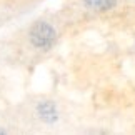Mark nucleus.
Wrapping results in <instances>:
<instances>
[{
    "label": "nucleus",
    "mask_w": 135,
    "mask_h": 135,
    "mask_svg": "<svg viewBox=\"0 0 135 135\" xmlns=\"http://www.w3.org/2000/svg\"><path fill=\"white\" fill-rule=\"evenodd\" d=\"M84 2L89 8H95V10H107L115 5V0H84Z\"/></svg>",
    "instance_id": "3"
},
{
    "label": "nucleus",
    "mask_w": 135,
    "mask_h": 135,
    "mask_svg": "<svg viewBox=\"0 0 135 135\" xmlns=\"http://www.w3.org/2000/svg\"><path fill=\"white\" fill-rule=\"evenodd\" d=\"M38 113L42 115V118H44L45 122H54L55 118H57V110H55V107L52 105L50 102L40 103V107H38Z\"/></svg>",
    "instance_id": "2"
},
{
    "label": "nucleus",
    "mask_w": 135,
    "mask_h": 135,
    "mask_svg": "<svg viewBox=\"0 0 135 135\" xmlns=\"http://www.w3.org/2000/svg\"><path fill=\"white\" fill-rule=\"evenodd\" d=\"M30 37H32V42L35 45L40 47V49H44V47H50L54 44L55 32H54V28H52L50 25L40 22L32 28V35H30Z\"/></svg>",
    "instance_id": "1"
}]
</instances>
